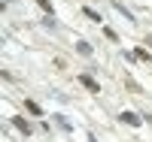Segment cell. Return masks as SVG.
<instances>
[{"instance_id":"7c38bea8","label":"cell","mask_w":152,"mask_h":142,"mask_svg":"<svg viewBox=\"0 0 152 142\" xmlns=\"http://www.w3.org/2000/svg\"><path fill=\"white\" fill-rule=\"evenodd\" d=\"M88 142H97V139H94V136H91V133H88Z\"/></svg>"},{"instance_id":"3957f363","label":"cell","mask_w":152,"mask_h":142,"mask_svg":"<svg viewBox=\"0 0 152 142\" xmlns=\"http://www.w3.org/2000/svg\"><path fill=\"white\" fill-rule=\"evenodd\" d=\"M55 124H58V127H61L64 133H73V124H70V121L64 118V115H55Z\"/></svg>"},{"instance_id":"7a4b0ae2","label":"cell","mask_w":152,"mask_h":142,"mask_svg":"<svg viewBox=\"0 0 152 142\" xmlns=\"http://www.w3.org/2000/svg\"><path fill=\"white\" fill-rule=\"evenodd\" d=\"M119 118H122L125 124H128V127H140V121H143V118H140V115H134V112H122V115H119Z\"/></svg>"},{"instance_id":"5b68a950","label":"cell","mask_w":152,"mask_h":142,"mask_svg":"<svg viewBox=\"0 0 152 142\" xmlns=\"http://www.w3.org/2000/svg\"><path fill=\"white\" fill-rule=\"evenodd\" d=\"M82 15H85V18H91V21H104V18H100V12H94L91 6H82Z\"/></svg>"},{"instance_id":"30bf717a","label":"cell","mask_w":152,"mask_h":142,"mask_svg":"<svg viewBox=\"0 0 152 142\" xmlns=\"http://www.w3.org/2000/svg\"><path fill=\"white\" fill-rule=\"evenodd\" d=\"M37 3H40V9H46L49 15H52V0H37Z\"/></svg>"},{"instance_id":"6da1fadb","label":"cell","mask_w":152,"mask_h":142,"mask_svg":"<svg viewBox=\"0 0 152 142\" xmlns=\"http://www.w3.org/2000/svg\"><path fill=\"white\" fill-rule=\"evenodd\" d=\"M79 85H82V88H88L91 94H100V85H97V82H94L88 73H82V76H79Z\"/></svg>"},{"instance_id":"52a82bcc","label":"cell","mask_w":152,"mask_h":142,"mask_svg":"<svg viewBox=\"0 0 152 142\" xmlns=\"http://www.w3.org/2000/svg\"><path fill=\"white\" fill-rule=\"evenodd\" d=\"M134 58H137V61H146V63L152 61V55H149L146 48H137V51H134Z\"/></svg>"},{"instance_id":"ba28073f","label":"cell","mask_w":152,"mask_h":142,"mask_svg":"<svg viewBox=\"0 0 152 142\" xmlns=\"http://www.w3.org/2000/svg\"><path fill=\"white\" fill-rule=\"evenodd\" d=\"M43 27H49V30H55V27H58V21H55V15H46V18H43Z\"/></svg>"},{"instance_id":"277c9868","label":"cell","mask_w":152,"mask_h":142,"mask_svg":"<svg viewBox=\"0 0 152 142\" xmlns=\"http://www.w3.org/2000/svg\"><path fill=\"white\" fill-rule=\"evenodd\" d=\"M12 124H15V127H18V130L24 133V136H31V124H28V121H24V118H12Z\"/></svg>"},{"instance_id":"8fae6325","label":"cell","mask_w":152,"mask_h":142,"mask_svg":"<svg viewBox=\"0 0 152 142\" xmlns=\"http://www.w3.org/2000/svg\"><path fill=\"white\" fill-rule=\"evenodd\" d=\"M104 33H107V40H113V43H116V40H119V33H116V30H113V27H104Z\"/></svg>"},{"instance_id":"8992f818","label":"cell","mask_w":152,"mask_h":142,"mask_svg":"<svg viewBox=\"0 0 152 142\" xmlns=\"http://www.w3.org/2000/svg\"><path fill=\"white\" fill-rule=\"evenodd\" d=\"M76 51H79V55H85V58H88V55H91V45H88L85 40H79V43H76Z\"/></svg>"},{"instance_id":"9c48e42d","label":"cell","mask_w":152,"mask_h":142,"mask_svg":"<svg viewBox=\"0 0 152 142\" xmlns=\"http://www.w3.org/2000/svg\"><path fill=\"white\" fill-rule=\"evenodd\" d=\"M24 106H28V112H31V115H43V109H40V106H37V103H34V100H28V103H24Z\"/></svg>"}]
</instances>
